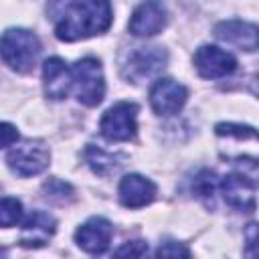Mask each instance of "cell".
<instances>
[{
    "mask_svg": "<svg viewBox=\"0 0 259 259\" xmlns=\"http://www.w3.org/2000/svg\"><path fill=\"white\" fill-rule=\"evenodd\" d=\"M16 140H18L16 127L10 125V123L0 121V148H6V146H10V144H14Z\"/></svg>",
    "mask_w": 259,
    "mask_h": 259,
    "instance_id": "cell-24",
    "label": "cell"
},
{
    "mask_svg": "<svg viewBox=\"0 0 259 259\" xmlns=\"http://www.w3.org/2000/svg\"><path fill=\"white\" fill-rule=\"evenodd\" d=\"M188 91L174 79H158L150 89V103L158 115H174L186 103Z\"/></svg>",
    "mask_w": 259,
    "mask_h": 259,
    "instance_id": "cell-7",
    "label": "cell"
},
{
    "mask_svg": "<svg viewBox=\"0 0 259 259\" xmlns=\"http://www.w3.org/2000/svg\"><path fill=\"white\" fill-rule=\"evenodd\" d=\"M42 81H45V93L51 99H65L71 91V71L67 69L65 61L59 57H51L45 61Z\"/></svg>",
    "mask_w": 259,
    "mask_h": 259,
    "instance_id": "cell-15",
    "label": "cell"
},
{
    "mask_svg": "<svg viewBox=\"0 0 259 259\" xmlns=\"http://www.w3.org/2000/svg\"><path fill=\"white\" fill-rule=\"evenodd\" d=\"M148 253V245L142 243V241H132V243H125L123 247H119L115 251L117 257H142Z\"/></svg>",
    "mask_w": 259,
    "mask_h": 259,
    "instance_id": "cell-22",
    "label": "cell"
},
{
    "mask_svg": "<svg viewBox=\"0 0 259 259\" xmlns=\"http://www.w3.org/2000/svg\"><path fill=\"white\" fill-rule=\"evenodd\" d=\"M156 255H158V257H188L190 251H188L184 245H180V243H164V245L156 251Z\"/></svg>",
    "mask_w": 259,
    "mask_h": 259,
    "instance_id": "cell-23",
    "label": "cell"
},
{
    "mask_svg": "<svg viewBox=\"0 0 259 259\" xmlns=\"http://www.w3.org/2000/svg\"><path fill=\"white\" fill-rule=\"evenodd\" d=\"M113 227L101 217H91L75 231V243L87 253H103L109 247Z\"/></svg>",
    "mask_w": 259,
    "mask_h": 259,
    "instance_id": "cell-11",
    "label": "cell"
},
{
    "mask_svg": "<svg viewBox=\"0 0 259 259\" xmlns=\"http://www.w3.org/2000/svg\"><path fill=\"white\" fill-rule=\"evenodd\" d=\"M75 2H77V0H49V2H47V14H49V18L59 22V20L69 12V8H71Z\"/></svg>",
    "mask_w": 259,
    "mask_h": 259,
    "instance_id": "cell-21",
    "label": "cell"
},
{
    "mask_svg": "<svg viewBox=\"0 0 259 259\" xmlns=\"http://www.w3.org/2000/svg\"><path fill=\"white\" fill-rule=\"evenodd\" d=\"M99 130L103 134V138L111 140V142H127L136 136L138 130V105L130 103V101H119L115 105H111L101 121H99Z\"/></svg>",
    "mask_w": 259,
    "mask_h": 259,
    "instance_id": "cell-5",
    "label": "cell"
},
{
    "mask_svg": "<svg viewBox=\"0 0 259 259\" xmlns=\"http://www.w3.org/2000/svg\"><path fill=\"white\" fill-rule=\"evenodd\" d=\"M194 67L200 73V77L219 79V77L231 75L237 69V61L231 53L212 45H204L194 53Z\"/></svg>",
    "mask_w": 259,
    "mask_h": 259,
    "instance_id": "cell-9",
    "label": "cell"
},
{
    "mask_svg": "<svg viewBox=\"0 0 259 259\" xmlns=\"http://www.w3.org/2000/svg\"><path fill=\"white\" fill-rule=\"evenodd\" d=\"M55 231H57V221L49 212L32 210L22 223L20 245L22 247H42L55 235Z\"/></svg>",
    "mask_w": 259,
    "mask_h": 259,
    "instance_id": "cell-13",
    "label": "cell"
},
{
    "mask_svg": "<svg viewBox=\"0 0 259 259\" xmlns=\"http://www.w3.org/2000/svg\"><path fill=\"white\" fill-rule=\"evenodd\" d=\"M40 55V40L26 28H8L0 36V57L16 73H28Z\"/></svg>",
    "mask_w": 259,
    "mask_h": 259,
    "instance_id": "cell-2",
    "label": "cell"
},
{
    "mask_svg": "<svg viewBox=\"0 0 259 259\" xmlns=\"http://www.w3.org/2000/svg\"><path fill=\"white\" fill-rule=\"evenodd\" d=\"M45 192H47V198H51V200H59V202H65L67 198L73 196V188H71L67 182L57 180V178L45 184Z\"/></svg>",
    "mask_w": 259,
    "mask_h": 259,
    "instance_id": "cell-19",
    "label": "cell"
},
{
    "mask_svg": "<svg viewBox=\"0 0 259 259\" xmlns=\"http://www.w3.org/2000/svg\"><path fill=\"white\" fill-rule=\"evenodd\" d=\"M113 12L109 0H83L75 2L69 12L57 22V38L65 42L83 40L105 32L111 26Z\"/></svg>",
    "mask_w": 259,
    "mask_h": 259,
    "instance_id": "cell-1",
    "label": "cell"
},
{
    "mask_svg": "<svg viewBox=\"0 0 259 259\" xmlns=\"http://www.w3.org/2000/svg\"><path fill=\"white\" fill-rule=\"evenodd\" d=\"M49 160H51L49 148L38 140H26V142L14 146L6 156L8 168L16 176H22V178L36 176L42 170H47Z\"/></svg>",
    "mask_w": 259,
    "mask_h": 259,
    "instance_id": "cell-4",
    "label": "cell"
},
{
    "mask_svg": "<svg viewBox=\"0 0 259 259\" xmlns=\"http://www.w3.org/2000/svg\"><path fill=\"white\" fill-rule=\"evenodd\" d=\"M219 188L229 206L239 210L255 208V180L249 178L245 172L227 174L223 180H219Z\"/></svg>",
    "mask_w": 259,
    "mask_h": 259,
    "instance_id": "cell-8",
    "label": "cell"
},
{
    "mask_svg": "<svg viewBox=\"0 0 259 259\" xmlns=\"http://www.w3.org/2000/svg\"><path fill=\"white\" fill-rule=\"evenodd\" d=\"M214 34L217 38H221L223 42L235 45L241 51H249L253 53L257 49V26L253 22H245V20H225L221 24L214 26Z\"/></svg>",
    "mask_w": 259,
    "mask_h": 259,
    "instance_id": "cell-14",
    "label": "cell"
},
{
    "mask_svg": "<svg viewBox=\"0 0 259 259\" xmlns=\"http://www.w3.org/2000/svg\"><path fill=\"white\" fill-rule=\"evenodd\" d=\"M22 219V204L20 200L12 196H2L0 198V229H8L18 225Z\"/></svg>",
    "mask_w": 259,
    "mask_h": 259,
    "instance_id": "cell-17",
    "label": "cell"
},
{
    "mask_svg": "<svg viewBox=\"0 0 259 259\" xmlns=\"http://www.w3.org/2000/svg\"><path fill=\"white\" fill-rule=\"evenodd\" d=\"M166 20L164 4L158 0H146L134 10L127 28L134 36H154L166 26Z\"/></svg>",
    "mask_w": 259,
    "mask_h": 259,
    "instance_id": "cell-10",
    "label": "cell"
},
{
    "mask_svg": "<svg viewBox=\"0 0 259 259\" xmlns=\"http://www.w3.org/2000/svg\"><path fill=\"white\" fill-rule=\"evenodd\" d=\"M217 188H219V178L214 176L212 170H202L194 178V184H192L194 194H198L200 198H212V194H214Z\"/></svg>",
    "mask_w": 259,
    "mask_h": 259,
    "instance_id": "cell-18",
    "label": "cell"
},
{
    "mask_svg": "<svg viewBox=\"0 0 259 259\" xmlns=\"http://www.w3.org/2000/svg\"><path fill=\"white\" fill-rule=\"evenodd\" d=\"M85 160H87V164L93 168V172H97V174H101V176H107V174H111V172H115L119 166H121V158L119 156H115V154H109V152H105V150H101V148H97V146H89L87 150H85Z\"/></svg>",
    "mask_w": 259,
    "mask_h": 259,
    "instance_id": "cell-16",
    "label": "cell"
},
{
    "mask_svg": "<svg viewBox=\"0 0 259 259\" xmlns=\"http://www.w3.org/2000/svg\"><path fill=\"white\" fill-rule=\"evenodd\" d=\"M71 89L77 95V101L93 107L99 105L105 95V79L101 63L93 57L79 59L71 69Z\"/></svg>",
    "mask_w": 259,
    "mask_h": 259,
    "instance_id": "cell-3",
    "label": "cell"
},
{
    "mask_svg": "<svg viewBox=\"0 0 259 259\" xmlns=\"http://www.w3.org/2000/svg\"><path fill=\"white\" fill-rule=\"evenodd\" d=\"M219 136H235V138H255V130L249 125H237V123H219L217 125Z\"/></svg>",
    "mask_w": 259,
    "mask_h": 259,
    "instance_id": "cell-20",
    "label": "cell"
},
{
    "mask_svg": "<svg viewBox=\"0 0 259 259\" xmlns=\"http://www.w3.org/2000/svg\"><path fill=\"white\" fill-rule=\"evenodd\" d=\"M117 192L125 208H142L156 198V184L142 174H127L121 178Z\"/></svg>",
    "mask_w": 259,
    "mask_h": 259,
    "instance_id": "cell-12",
    "label": "cell"
},
{
    "mask_svg": "<svg viewBox=\"0 0 259 259\" xmlns=\"http://www.w3.org/2000/svg\"><path fill=\"white\" fill-rule=\"evenodd\" d=\"M166 61H168V55L160 47H142L130 55L123 73L134 83H140L156 77L166 67Z\"/></svg>",
    "mask_w": 259,
    "mask_h": 259,
    "instance_id": "cell-6",
    "label": "cell"
}]
</instances>
